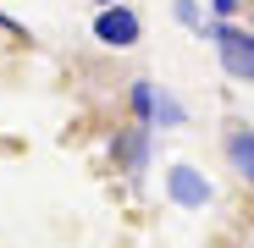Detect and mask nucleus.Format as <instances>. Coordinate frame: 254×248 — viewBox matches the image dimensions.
<instances>
[{
	"mask_svg": "<svg viewBox=\"0 0 254 248\" xmlns=\"http://www.w3.org/2000/svg\"><path fill=\"white\" fill-rule=\"evenodd\" d=\"M166 188H172V198L183 204V210H204V204H210V182L193 171V165H172Z\"/></svg>",
	"mask_w": 254,
	"mask_h": 248,
	"instance_id": "1",
	"label": "nucleus"
},
{
	"mask_svg": "<svg viewBox=\"0 0 254 248\" xmlns=\"http://www.w3.org/2000/svg\"><path fill=\"white\" fill-rule=\"evenodd\" d=\"M216 39H221V61H227V72L254 77V39H249V33H232V28H216Z\"/></svg>",
	"mask_w": 254,
	"mask_h": 248,
	"instance_id": "2",
	"label": "nucleus"
},
{
	"mask_svg": "<svg viewBox=\"0 0 254 248\" xmlns=\"http://www.w3.org/2000/svg\"><path fill=\"white\" fill-rule=\"evenodd\" d=\"M94 33L105 39V45H133V39H138V17L122 11V6H105V11L94 17Z\"/></svg>",
	"mask_w": 254,
	"mask_h": 248,
	"instance_id": "3",
	"label": "nucleus"
},
{
	"mask_svg": "<svg viewBox=\"0 0 254 248\" xmlns=\"http://www.w3.org/2000/svg\"><path fill=\"white\" fill-rule=\"evenodd\" d=\"M232 165L254 177V138H232Z\"/></svg>",
	"mask_w": 254,
	"mask_h": 248,
	"instance_id": "4",
	"label": "nucleus"
},
{
	"mask_svg": "<svg viewBox=\"0 0 254 248\" xmlns=\"http://www.w3.org/2000/svg\"><path fill=\"white\" fill-rule=\"evenodd\" d=\"M216 11H221V17H232V11H238V0H216Z\"/></svg>",
	"mask_w": 254,
	"mask_h": 248,
	"instance_id": "5",
	"label": "nucleus"
},
{
	"mask_svg": "<svg viewBox=\"0 0 254 248\" xmlns=\"http://www.w3.org/2000/svg\"><path fill=\"white\" fill-rule=\"evenodd\" d=\"M105 6H116V0H105Z\"/></svg>",
	"mask_w": 254,
	"mask_h": 248,
	"instance_id": "6",
	"label": "nucleus"
}]
</instances>
